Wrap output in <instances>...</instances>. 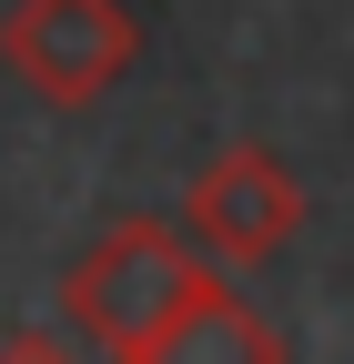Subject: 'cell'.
I'll use <instances>...</instances> for the list:
<instances>
[{"label":"cell","mask_w":354,"mask_h":364,"mask_svg":"<svg viewBox=\"0 0 354 364\" xmlns=\"http://www.w3.org/2000/svg\"><path fill=\"white\" fill-rule=\"evenodd\" d=\"M122 364H284V334L263 324V314L223 284V273H213V284H203L183 314H172L162 334H142Z\"/></svg>","instance_id":"obj_4"},{"label":"cell","mask_w":354,"mask_h":364,"mask_svg":"<svg viewBox=\"0 0 354 364\" xmlns=\"http://www.w3.org/2000/svg\"><path fill=\"white\" fill-rule=\"evenodd\" d=\"M142 61V11L132 0H11L0 11V71L51 112H92Z\"/></svg>","instance_id":"obj_2"},{"label":"cell","mask_w":354,"mask_h":364,"mask_svg":"<svg viewBox=\"0 0 354 364\" xmlns=\"http://www.w3.org/2000/svg\"><path fill=\"white\" fill-rule=\"evenodd\" d=\"M0 364H81V354L51 344V334H11V344H0Z\"/></svg>","instance_id":"obj_5"},{"label":"cell","mask_w":354,"mask_h":364,"mask_svg":"<svg viewBox=\"0 0 354 364\" xmlns=\"http://www.w3.org/2000/svg\"><path fill=\"white\" fill-rule=\"evenodd\" d=\"M294 233H304V172L284 152L233 142V152L203 162V182H193V243H203V263L253 273V263L294 253Z\"/></svg>","instance_id":"obj_3"},{"label":"cell","mask_w":354,"mask_h":364,"mask_svg":"<svg viewBox=\"0 0 354 364\" xmlns=\"http://www.w3.org/2000/svg\"><path fill=\"white\" fill-rule=\"evenodd\" d=\"M203 284H213V263H203L183 233H172V223L132 213V223H102V233L61 263V324L122 364L142 334H162Z\"/></svg>","instance_id":"obj_1"}]
</instances>
